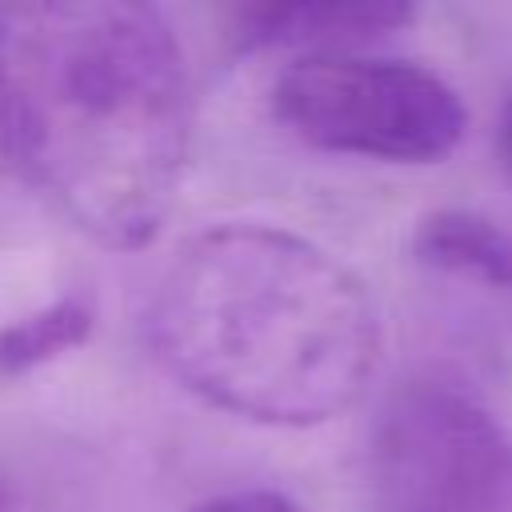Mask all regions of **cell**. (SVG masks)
Here are the masks:
<instances>
[{
    "instance_id": "1",
    "label": "cell",
    "mask_w": 512,
    "mask_h": 512,
    "mask_svg": "<svg viewBox=\"0 0 512 512\" xmlns=\"http://www.w3.org/2000/svg\"><path fill=\"white\" fill-rule=\"evenodd\" d=\"M192 100L168 20L132 0L0 4V144L88 240L144 248L176 204Z\"/></svg>"
},
{
    "instance_id": "2",
    "label": "cell",
    "mask_w": 512,
    "mask_h": 512,
    "mask_svg": "<svg viewBox=\"0 0 512 512\" xmlns=\"http://www.w3.org/2000/svg\"><path fill=\"white\" fill-rule=\"evenodd\" d=\"M148 344L200 400L308 428L360 400L380 320L364 280L320 244L272 224H216L160 276Z\"/></svg>"
},
{
    "instance_id": "3",
    "label": "cell",
    "mask_w": 512,
    "mask_h": 512,
    "mask_svg": "<svg viewBox=\"0 0 512 512\" xmlns=\"http://www.w3.org/2000/svg\"><path fill=\"white\" fill-rule=\"evenodd\" d=\"M276 116L312 148L392 164L444 160L468 128V108L436 72L360 52L296 56L272 88Z\"/></svg>"
},
{
    "instance_id": "4",
    "label": "cell",
    "mask_w": 512,
    "mask_h": 512,
    "mask_svg": "<svg viewBox=\"0 0 512 512\" xmlns=\"http://www.w3.org/2000/svg\"><path fill=\"white\" fill-rule=\"evenodd\" d=\"M376 512H512V436L464 388L408 380L372 428Z\"/></svg>"
},
{
    "instance_id": "5",
    "label": "cell",
    "mask_w": 512,
    "mask_h": 512,
    "mask_svg": "<svg viewBox=\"0 0 512 512\" xmlns=\"http://www.w3.org/2000/svg\"><path fill=\"white\" fill-rule=\"evenodd\" d=\"M248 44H288L312 52H352L364 40L396 32L412 20L408 4L392 0H328V4H264L240 12Z\"/></svg>"
},
{
    "instance_id": "6",
    "label": "cell",
    "mask_w": 512,
    "mask_h": 512,
    "mask_svg": "<svg viewBox=\"0 0 512 512\" xmlns=\"http://www.w3.org/2000/svg\"><path fill=\"white\" fill-rule=\"evenodd\" d=\"M412 252L420 264L468 276L488 288L512 292V232L468 208L428 212L412 232Z\"/></svg>"
},
{
    "instance_id": "7",
    "label": "cell",
    "mask_w": 512,
    "mask_h": 512,
    "mask_svg": "<svg viewBox=\"0 0 512 512\" xmlns=\"http://www.w3.org/2000/svg\"><path fill=\"white\" fill-rule=\"evenodd\" d=\"M88 332H92V308L80 296H60L0 328V372L16 376L36 364H48L60 352L84 344Z\"/></svg>"
},
{
    "instance_id": "8",
    "label": "cell",
    "mask_w": 512,
    "mask_h": 512,
    "mask_svg": "<svg viewBox=\"0 0 512 512\" xmlns=\"http://www.w3.org/2000/svg\"><path fill=\"white\" fill-rule=\"evenodd\" d=\"M192 512H300L288 496H280V492H232V496H220V500H208V504H200V508H192Z\"/></svg>"
},
{
    "instance_id": "9",
    "label": "cell",
    "mask_w": 512,
    "mask_h": 512,
    "mask_svg": "<svg viewBox=\"0 0 512 512\" xmlns=\"http://www.w3.org/2000/svg\"><path fill=\"white\" fill-rule=\"evenodd\" d=\"M504 152H508V164H512V108H508V120H504Z\"/></svg>"
}]
</instances>
